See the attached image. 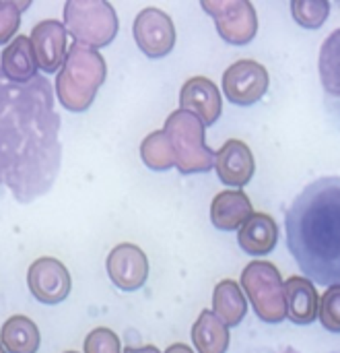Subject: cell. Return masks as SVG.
<instances>
[{
    "label": "cell",
    "mask_w": 340,
    "mask_h": 353,
    "mask_svg": "<svg viewBox=\"0 0 340 353\" xmlns=\"http://www.w3.org/2000/svg\"><path fill=\"white\" fill-rule=\"evenodd\" d=\"M29 4V0H0V46L10 41V37L19 31L21 14Z\"/></svg>",
    "instance_id": "d4e9b609"
},
{
    "label": "cell",
    "mask_w": 340,
    "mask_h": 353,
    "mask_svg": "<svg viewBox=\"0 0 340 353\" xmlns=\"http://www.w3.org/2000/svg\"><path fill=\"white\" fill-rule=\"evenodd\" d=\"M287 319L295 325H312L318 319L320 296L316 285L306 277H289L285 281Z\"/></svg>",
    "instance_id": "e0dca14e"
},
{
    "label": "cell",
    "mask_w": 340,
    "mask_h": 353,
    "mask_svg": "<svg viewBox=\"0 0 340 353\" xmlns=\"http://www.w3.org/2000/svg\"><path fill=\"white\" fill-rule=\"evenodd\" d=\"M105 77L107 66L103 56L97 50L74 41L56 77V95L66 110L85 112L91 108Z\"/></svg>",
    "instance_id": "3957f363"
},
{
    "label": "cell",
    "mask_w": 340,
    "mask_h": 353,
    "mask_svg": "<svg viewBox=\"0 0 340 353\" xmlns=\"http://www.w3.org/2000/svg\"><path fill=\"white\" fill-rule=\"evenodd\" d=\"M37 60L27 35H17L0 54V70L12 83H29L37 77Z\"/></svg>",
    "instance_id": "ac0fdd59"
},
{
    "label": "cell",
    "mask_w": 340,
    "mask_h": 353,
    "mask_svg": "<svg viewBox=\"0 0 340 353\" xmlns=\"http://www.w3.org/2000/svg\"><path fill=\"white\" fill-rule=\"evenodd\" d=\"M64 25L76 43L103 48L118 33V14L105 0H68L64 4Z\"/></svg>",
    "instance_id": "5b68a950"
},
{
    "label": "cell",
    "mask_w": 340,
    "mask_h": 353,
    "mask_svg": "<svg viewBox=\"0 0 340 353\" xmlns=\"http://www.w3.org/2000/svg\"><path fill=\"white\" fill-rule=\"evenodd\" d=\"M215 170L223 184L237 186L242 190V186H246L254 178L256 172L254 153L244 141L229 139L215 155Z\"/></svg>",
    "instance_id": "4fadbf2b"
},
{
    "label": "cell",
    "mask_w": 340,
    "mask_h": 353,
    "mask_svg": "<svg viewBox=\"0 0 340 353\" xmlns=\"http://www.w3.org/2000/svg\"><path fill=\"white\" fill-rule=\"evenodd\" d=\"M134 39L149 58H163L176 46V25L171 17L155 6L142 8L134 19Z\"/></svg>",
    "instance_id": "9c48e42d"
},
{
    "label": "cell",
    "mask_w": 340,
    "mask_h": 353,
    "mask_svg": "<svg viewBox=\"0 0 340 353\" xmlns=\"http://www.w3.org/2000/svg\"><path fill=\"white\" fill-rule=\"evenodd\" d=\"M192 343L198 353H225L229 347V327L211 310H202L192 325Z\"/></svg>",
    "instance_id": "ffe728a7"
},
{
    "label": "cell",
    "mask_w": 340,
    "mask_h": 353,
    "mask_svg": "<svg viewBox=\"0 0 340 353\" xmlns=\"http://www.w3.org/2000/svg\"><path fill=\"white\" fill-rule=\"evenodd\" d=\"M318 319L330 333H340V285L328 288L320 298Z\"/></svg>",
    "instance_id": "484cf974"
},
{
    "label": "cell",
    "mask_w": 340,
    "mask_h": 353,
    "mask_svg": "<svg viewBox=\"0 0 340 353\" xmlns=\"http://www.w3.org/2000/svg\"><path fill=\"white\" fill-rule=\"evenodd\" d=\"M240 248L252 256H264L275 250L279 242V225L266 213H254L237 234Z\"/></svg>",
    "instance_id": "d6986e66"
},
{
    "label": "cell",
    "mask_w": 340,
    "mask_h": 353,
    "mask_svg": "<svg viewBox=\"0 0 340 353\" xmlns=\"http://www.w3.org/2000/svg\"><path fill=\"white\" fill-rule=\"evenodd\" d=\"M270 74L256 60H237L223 72V93L235 105H252L268 91Z\"/></svg>",
    "instance_id": "ba28073f"
},
{
    "label": "cell",
    "mask_w": 340,
    "mask_h": 353,
    "mask_svg": "<svg viewBox=\"0 0 340 353\" xmlns=\"http://www.w3.org/2000/svg\"><path fill=\"white\" fill-rule=\"evenodd\" d=\"M287 248L301 273L320 285H340V178L308 184L285 217Z\"/></svg>",
    "instance_id": "7a4b0ae2"
},
{
    "label": "cell",
    "mask_w": 340,
    "mask_h": 353,
    "mask_svg": "<svg viewBox=\"0 0 340 353\" xmlns=\"http://www.w3.org/2000/svg\"><path fill=\"white\" fill-rule=\"evenodd\" d=\"M0 353H6V350H4V345L0 343Z\"/></svg>",
    "instance_id": "4dcf8cb0"
},
{
    "label": "cell",
    "mask_w": 340,
    "mask_h": 353,
    "mask_svg": "<svg viewBox=\"0 0 340 353\" xmlns=\"http://www.w3.org/2000/svg\"><path fill=\"white\" fill-rule=\"evenodd\" d=\"M140 157H142L147 168L157 170V172H163V170H169L171 165H176L173 151H171V145H169L165 130H155L142 139Z\"/></svg>",
    "instance_id": "603a6c76"
},
{
    "label": "cell",
    "mask_w": 340,
    "mask_h": 353,
    "mask_svg": "<svg viewBox=\"0 0 340 353\" xmlns=\"http://www.w3.org/2000/svg\"><path fill=\"white\" fill-rule=\"evenodd\" d=\"M85 353H122L120 345V337L105 327H97L93 329L87 337H85Z\"/></svg>",
    "instance_id": "4316f807"
},
{
    "label": "cell",
    "mask_w": 340,
    "mask_h": 353,
    "mask_svg": "<svg viewBox=\"0 0 340 353\" xmlns=\"http://www.w3.org/2000/svg\"><path fill=\"white\" fill-rule=\"evenodd\" d=\"M240 285L246 298H250L260 321L277 325L287 319L285 281L281 279V273L273 263L252 261L250 265H246Z\"/></svg>",
    "instance_id": "8992f818"
},
{
    "label": "cell",
    "mask_w": 340,
    "mask_h": 353,
    "mask_svg": "<svg viewBox=\"0 0 340 353\" xmlns=\"http://www.w3.org/2000/svg\"><path fill=\"white\" fill-rule=\"evenodd\" d=\"M124 353H161L153 345H142V347H126Z\"/></svg>",
    "instance_id": "83f0119b"
},
{
    "label": "cell",
    "mask_w": 340,
    "mask_h": 353,
    "mask_svg": "<svg viewBox=\"0 0 340 353\" xmlns=\"http://www.w3.org/2000/svg\"><path fill=\"white\" fill-rule=\"evenodd\" d=\"M62 161L60 116L45 77L12 83L0 70V186L19 203L45 194Z\"/></svg>",
    "instance_id": "6da1fadb"
},
{
    "label": "cell",
    "mask_w": 340,
    "mask_h": 353,
    "mask_svg": "<svg viewBox=\"0 0 340 353\" xmlns=\"http://www.w3.org/2000/svg\"><path fill=\"white\" fill-rule=\"evenodd\" d=\"M27 285L31 296L41 304H60L68 298L72 281L68 269L52 256L37 259L27 271Z\"/></svg>",
    "instance_id": "30bf717a"
},
{
    "label": "cell",
    "mask_w": 340,
    "mask_h": 353,
    "mask_svg": "<svg viewBox=\"0 0 340 353\" xmlns=\"http://www.w3.org/2000/svg\"><path fill=\"white\" fill-rule=\"evenodd\" d=\"M0 343L8 353H35L39 350V329L31 319L14 314L2 325Z\"/></svg>",
    "instance_id": "7402d4cb"
},
{
    "label": "cell",
    "mask_w": 340,
    "mask_h": 353,
    "mask_svg": "<svg viewBox=\"0 0 340 353\" xmlns=\"http://www.w3.org/2000/svg\"><path fill=\"white\" fill-rule=\"evenodd\" d=\"M200 6L215 19L219 35L233 46L250 43L258 33V14L250 0H202Z\"/></svg>",
    "instance_id": "52a82bcc"
},
{
    "label": "cell",
    "mask_w": 340,
    "mask_h": 353,
    "mask_svg": "<svg viewBox=\"0 0 340 353\" xmlns=\"http://www.w3.org/2000/svg\"><path fill=\"white\" fill-rule=\"evenodd\" d=\"M254 215V207L244 190H223L211 203V221L223 232L242 230Z\"/></svg>",
    "instance_id": "2e32d148"
},
{
    "label": "cell",
    "mask_w": 340,
    "mask_h": 353,
    "mask_svg": "<svg viewBox=\"0 0 340 353\" xmlns=\"http://www.w3.org/2000/svg\"><path fill=\"white\" fill-rule=\"evenodd\" d=\"M64 353H78V352H64Z\"/></svg>",
    "instance_id": "1f68e13d"
},
{
    "label": "cell",
    "mask_w": 340,
    "mask_h": 353,
    "mask_svg": "<svg viewBox=\"0 0 340 353\" xmlns=\"http://www.w3.org/2000/svg\"><path fill=\"white\" fill-rule=\"evenodd\" d=\"M283 353H299V352H295L293 347H287V350H285V352H283Z\"/></svg>",
    "instance_id": "f546056e"
},
{
    "label": "cell",
    "mask_w": 340,
    "mask_h": 353,
    "mask_svg": "<svg viewBox=\"0 0 340 353\" xmlns=\"http://www.w3.org/2000/svg\"><path fill=\"white\" fill-rule=\"evenodd\" d=\"M291 12L295 21L306 29H318L326 23L330 12L328 0H293Z\"/></svg>",
    "instance_id": "cb8c5ba5"
},
{
    "label": "cell",
    "mask_w": 340,
    "mask_h": 353,
    "mask_svg": "<svg viewBox=\"0 0 340 353\" xmlns=\"http://www.w3.org/2000/svg\"><path fill=\"white\" fill-rule=\"evenodd\" d=\"M318 70L326 95V108L340 122V27L324 39L318 56Z\"/></svg>",
    "instance_id": "9a60e30c"
},
{
    "label": "cell",
    "mask_w": 340,
    "mask_h": 353,
    "mask_svg": "<svg viewBox=\"0 0 340 353\" xmlns=\"http://www.w3.org/2000/svg\"><path fill=\"white\" fill-rule=\"evenodd\" d=\"M66 25L58 19H45L39 21L33 29H31V46L35 52V60L37 66L43 72H60L64 60H66Z\"/></svg>",
    "instance_id": "7c38bea8"
},
{
    "label": "cell",
    "mask_w": 340,
    "mask_h": 353,
    "mask_svg": "<svg viewBox=\"0 0 340 353\" xmlns=\"http://www.w3.org/2000/svg\"><path fill=\"white\" fill-rule=\"evenodd\" d=\"M180 105L186 112L198 116L204 126H211L219 120L223 112V97L219 87L206 77H192L184 83L180 91Z\"/></svg>",
    "instance_id": "5bb4252c"
},
{
    "label": "cell",
    "mask_w": 340,
    "mask_h": 353,
    "mask_svg": "<svg viewBox=\"0 0 340 353\" xmlns=\"http://www.w3.org/2000/svg\"><path fill=\"white\" fill-rule=\"evenodd\" d=\"M163 130L180 174H202L215 168V153L204 143V122L198 116L180 108L167 116Z\"/></svg>",
    "instance_id": "277c9868"
},
{
    "label": "cell",
    "mask_w": 340,
    "mask_h": 353,
    "mask_svg": "<svg viewBox=\"0 0 340 353\" xmlns=\"http://www.w3.org/2000/svg\"><path fill=\"white\" fill-rule=\"evenodd\" d=\"M105 269L114 285L122 292H136L149 277V259L136 244H118L105 261Z\"/></svg>",
    "instance_id": "8fae6325"
},
{
    "label": "cell",
    "mask_w": 340,
    "mask_h": 353,
    "mask_svg": "<svg viewBox=\"0 0 340 353\" xmlns=\"http://www.w3.org/2000/svg\"><path fill=\"white\" fill-rule=\"evenodd\" d=\"M213 312L227 325V327H237L246 312H248V302L242 285L233 279H223L215 285L213 292Z\"/></svg>",
    "instance_id": "44dd1931"
},
{
    "label": "cell",
    "mask_w": 340,
    "mask_h": 353,
    "mask_svg": "<svg viewBox=\"0 0 340 353\" xmlns=\"http://www.w3.org/2000/svg\"><path fill=\"white\" fill-rule=\"evenodd\" d=\"M165 353H194L192 352V347H188L186 343H173L171 347H167Z\"/></svg>",
    "instance_id": "f1b7e54d"
}]
</instances>
